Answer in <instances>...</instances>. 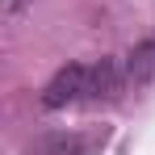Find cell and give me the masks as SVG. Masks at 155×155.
<instances>
[{"mask_svg": "<svg viewBox=\"0 0 155 155\" xmlns=\"http://www.w3.org/2000/svg\"><path fill=\"white\" fill-rule=\"evenodd\" d=\"M126 67L117 63V59H97V63H88V105H109L117 101L122 92H126Z\"/></svg>", "mask_w": 155, "mask_h": 155, "instance_id": "7a4b0ae2", "label": "cell"}, {"mask_svg": "<svg viewBox=\"0 0 155 155\" xmlns=\"http://www.w3.org/2000/svg\"><path fill=\"white\" fill-rule=\"evenodd\" d=\"M42 105L46 109H67V105H88V63H67L51 76L42 88Z\"/></svg>", "mask_w": 155, "mask_h": 155, "instance_id": "6da1fadb", "label": "cell"}, {"mask_svg": "<svg viewBox=\"0 0 155 155\" xmlns=\"http://www.w3.org/2000/svg\"><path fill=\"white\" fill-rule=\"evenodd\" d=\"M29 155H84V138H76V134H54L46 143H38Z\"/></svg>", "mask_w": 155, "mask_h": 155, "instance_id": "277c9868", "label": "cell"}, {"mask_svg": "<svg viewBox=\"0 0 155 155\" xmlns=\"http://www.w3.org/2000/svg\"><path fill=\"white\" fill-rule=\"evenodd\" d=\"M122 67H126V84H130V88L155 84V38H151V42H138V46L126 54Z\"/></svg>", "mask_w": 155, "mask_h": 155, "instance_id": "3957f363", "label": "cell"}, {"mask_svg": "<svg viewBox=\"0 0 155 155\" xmlns=\"http://www.w3.org/2000/svg\"><path fill=\"white\" fill-rule=\"evenodd\" d=\"M25 4H29V0H13V13H21V8H25Z\"/></svg>", "mask_w": 155, "mask_h": 155, "instance_id": "5b68a950", "label": "cell"}]
</instances>
